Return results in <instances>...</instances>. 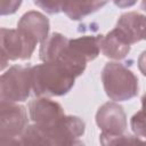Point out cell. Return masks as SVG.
<instances>
[{
    "mask_svg": "<svg viewBox=\"0 0 146 146\" xmlns=\"http://www.w3.org/2000/svg\"><path fill=\"white\" fill-rule=\"evenodd\" d=\"M75 78L70 70L57 60L31 66L32 90L38 97L66 95L73 88Z\"/></svg>",
    "mask_w": 146,
    "mask_h": 146,
    "instance_id": "obj_1",
    "label": "cell"
},
{
    "mask_svg": "<svg viewBox=\"0 0 146 146\" xmlns=\"http://www.w3.org/2000/svg\"><path fill=\"white\" fill-rule=\"evenodd\" d=\"M102 81L107 97L114 102H125L138 94V79L124 65L110 62L102 71Z\"/></svg>",
    "mask_w": 146,
    "mask_h": 146,
    "instance_id": "obj_2",
    "label": "cell"
},
{
    "mask_svg": "<svg viewBox=\"0 0 146 146\" xmlns=\"http://www.w3.org/2000/svg\"><path fill=\"white\" fill-rule=\"evenodd\" d=\"M102 38L103 35H83L70 39L66 48L56 60L78 78L84 72L87 63L99 55Z\"/></svg>",
    "mask_w": 146,
    "mask_h": 146,
    "instance_id": "obj_3",
    "label": "cell"
},
{
    "mask_svg": "<svg viewBox=\"0 0 146 146\" xmlns=\"http://www.w3.org/2000/svg\"><path fill=\"white\" fill-rule=\"evenodd\" d=\"M32 90L31 66L14 65L1 75L0 98L3 102H25Z\"/></svg>",
    "mask_w": 146,
    "mask_h": 146,
    "instance_id": "obj_4",
    "label": "cell"
},
{
    "mask_svg": "<svg viewBox=\"0 0 146 146\" xmlns=\"http://www.w3.org/2000/svg\"><path fill=\"white\" fill-rule=\"evenodd\" d=\"M27 127V113L24 106L14 102L0 104V145H19L18 138Z\"/></svg>",
    "mask_w": 146,
    "mask_h": 146,
    "instance_id": "obj_5",
    "label": "cell"
},
{
    "mask_svg": "<svg viewBox=\"0 0 146 146\" xmlns=\"http://www.w3.org/2000/svg\"><path fill=\"white\" fill-rule=\"evenodd\" d=\"M38 43L23 33L21 30L2 27L0 31V49H1V70H3L9 60L29 59Z\"/></svg>",
    "mask_w": 146,
    "mask_h": 146,
    "instance_id": "obj_6",
    "label": "cell"
},
{
    "mask_svg": "<svg viewBox=\"0 0 146 146\" xmlns=\"http://www.w3.org/2000/svg\"><path fill=\"white\" fill-rule=\"evenodd\" d=\"M84 130L86 123L82 119L74 115H64L55 125L42 131L47 145H76L81 144L79 139L83 136Z\"/></svg>",
    "mask_w": 146,
    "mask_h": 146,
    "instance_id": "obj_7",
    "label": "cell"
},
{
    "mask_svg": "<svg viewBox=\"0 0 146 146\" xmlns=\"http://www.w3.org/2000/svg\"><path fill=\"white\" fill-rule=\"evenodd\" d=\"M30 119L42 130H47L55 125L65 114L63 107L47 97H39L29 104Z\"/></svg>",
    "mask_w": 146,
    "mask_h": 146,
    "instance_id": "obj_8",
    "label": "cell"
},
{
    "mask_svg": "<svg viewBox=\"0 0 146 146\" xmlns=\"http://www.w3.org/2000/svg\"><path fill=\"white\" fill-rule=\"evenodd\" d=\"M96 123L106 135H121L127 129V116L123 107L116 103L108 102L102 105L96 113Z\"/></svg>",
    "mask_w": 146,
    "mask_h": 146,
    "instance_id": "obj_9",
    "label": "cell"
},
{
    "mask_svg": "<svg viewBox=\"0 0 146 146\" xmlns=\"http://www.w3.org/2000/svg\"><path fill=\"white\" fill-rule=\"evenodd\" d=\"M114 29L117 34L131 46L140 40H145L146 16L137 11L124 13L119 17Z\"/></svg>",
    "mask_w": 146,
    "mask_h": 146,
    "instance_id": "obj_10",
    "label": "cell"
},
{
    "mask_svg": "<svg viewBox=\"0 0 146 146\" xmlns=\"http://www.w3.org/2000/svg\"><path fill=\"white\" fill-rule=\"evenodd\" d=\"M17 29L32 38L36 43H42L48 38L49 21L43 14L30 10L19 18Z\"/></svg>",
    "mask_w": 146,
    "mask_h": 146,
    "instance_id": "obj_11",
    "label": "cell"
},
{
    "mask_svg": "<svg viewBox=\"0 0 146 146\" xmlns=\"http://www.w3.org/2000/svg\"><path fill=\"white\" fill-rule=\"evenodd\" d=\"M110 0H66L63 11L72 21H80L103 8Z\"/></svg>",
    "mask_w": 146,
    "mask_h": 146,
    "instance_id": "obj_12",
    "label": "cell"
},
{
    "mask_svg": "<svg viewBox=\"0 0 146 146\" xmlns=\"http://www.w3.org/2000/svg\"><path fill=\"white\" fill-rule=\"evenodd\" d=\"M130 44H128L113 29L110 31L106 35H103L102 42H100V51L104 56L120 60L127 57V55L130 52Z\"/></svg>",
    "mask_w": 146,
    "mask_h": 146,
    "instance_id": "obj_13",
    "label": "cell"
},
{
    "mask_svg": "<svg viewBox=\"0 0 146 146\" xmlns=\"http://www.w3.org/2000/svg\"><path fill=\"white\" fill-rule=\"evenodd\" d=\"M68 40L65 35L60 33H52L48 36L40 46L39 56L42 62H54L66 48Z\"/></svg>",
    "mask_w": 146,
    "mask_h": 146,
    "instance_id": "obj_14",
    "label": "cell"
},
{
    "mask_svg": "<svg viewBox=\"0 0 146 146\" xmlns=\"http://www.w3.org/2000/svg\"><path fill=\"white\" fill-rule=\"evenodd\" d=\"M99 141L103 145H117V144H144L146 140H141L139 137L121 135H106L100 133Z\"/></svg>",
    "mask_w": 146,
    "mask_h": 146,
    "instance_id": "obj_15",
    "label": "cell"
},
{
    "mask_svg": "<svg viewBox=\"0 0 146 146\" xmlns=\"http://www.w3.org/2000/svg\"><path fill=\"white\" fill-rule=\"evenodd\" d=\"M130 127L137 137L146 139V114L141 110L132 115L130 119Z\"/></svg>",
    "mask_w": 146,
    "mask_h": 146,
    "instance_id": "obj_16",
    "label": "cell"
},
{
    "mask_svg": "<svg viewBox=\"0 0 146 146\" xmlns=\"http://www.w3.org/2000/svg\"><path fill=\"white\" fill-rule=\"evenodd\" d=\"M66 0H33V2L47 14L54 15L63 11Z\"/></svg>",
    "mask_w": 146,
    "mask_h": 146,
    "instance_id": "obj_17",
    "label": "cell"
},
{
    "mask_svg": "<svg viewBox=\"0 0 146 146\" xmlns=\"http://www.w3.org/2000/svg\"><path fill=\"white\" fill-rule=\"evenodd\" d=\"M23 0H1V15H11L17 11Z\"/></svg>",
    "mask_w": 146,
    "mask_h": 146,
    "instance_id": "obj_18",
    "label": "cell"
},
{
    "mask_svg": "<svg viewBox=\"0 0 146 146\" xmlns=\"http://www.w3.org/2000/svg\"><path fill=\"white\" fill-rule=\"evenodd\" d=\"M138 68L140 73L144 76H146V50H144L138 58Z\"/></svg>",
    "mask_w": 146,
    "mask_h": 146,
    "instance_id": "obj_19",
    "label": "cell"
},
{
    "mask_svg": "<svg viewBox=\"0 0 146 146\" xmlns=\"http://www.w3.org/2000/svg\"><path fill=\"white\" fill-rule=\"evenodd\" d=\"M138 0H113L114 5L119 8H129L137 3Z\"/></svg>",
    "mask_w": 146,
    "mask_h": 146,
    "instance_id": "obj_20",
    "label": "cell"
},
{
    "mask_svg": "<svg viewBox=\"0 0 146 146\" xmlns=\"http://www.w3.org/2000/svg\"><path fill=\"white\" fill-rule=\"evenodd\" d=\"M141 111L146 114V92H145L144 96L141 97Z\"/></svg>",
    "mask_w": 146,
    "mask_h": 146,
    "instance_id": "obj_21",
    "label": "cell"
},
{
    "mask_svg": "<svg viewBox=\"0 0 146 146\" xmlns=\"http://www.w3.org/2000/svg\"><path fill=\"white\" fill-rule=\"evenodd\" d=\"M141 8L146 11V0H143V1H141Z\"/></svg>",
    "mask_w": 146,
    "mask_h": 146,
    "instance_id": "obj_22",
    "label": "cell"
},
{
    "mask_svg": "<svg viewBox=\"0 0 146 146\" xmlns=\"http://www.w3.org/2000/svg\"><path fill=\"white\" fill-rule=\"evenodd\" d=\"M145 40H146V38H145Z\"/></svg>",
    "mask_w": 146,
    "mask_h": 146,
    "instance_id": "obj_23",
    "label": "cell"
}]
</instances>
